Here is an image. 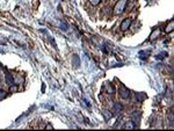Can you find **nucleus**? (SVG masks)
<instances>
[{"instance_id":"nucleus-1","label":"nucleus","mask_w":174,"mask_h":131,"mask_svg":"<svg viewBox=\"0 0 174 131\" xmlns=\"http://www.w3.org/2000/svg\"><path fill=\"white\" fill-rule=\"evenodd\" d=\"M127 4H128V0H119V1L116 2L115 7H114V13H115L116 15L122 14V13L124 12V10H125V7H127Z\"/></svg>"},{"instance_id":"nucleus-2","label":"nucleus","mask_w":174,"mask_h":131,"mask_svg":"<svg viewBox=\"0 0 174 131\" xmlns=\"http://www.w3.org/2000/svg\"><path fill=\"white\" fill-rule=\"evenodd\" d=\"M119 94H120V96L122 99H129L131 95L130 91L125 87V86H123V85L120 86V88H119Z\"/></svg>"},{"instance_id":"nucleus-3","label":"nucleus","mask_w":174,"mask_h":131,"mask_svg":"<svg viewBox=\"0 0 174 131\" xmlns=\"http://www.w3.org/2000/svg\"><path fill=\"white\" fill-rule=\"evenodd\" d=\"M131 22H132V20H131L130 18H128V19H125V20H123L122 21V23H121V30H127V29H129L131 26Z\"/></svg>"},{"instance_id":"nucleus-4","label":"nucleus","mask_w":174,"mask_h":131,"mask_svg":"<svg viewBox=\"0 0 174 131\" xmlns=\"http://www.w3.org/2000/svg\"><path fill=\"white\" fill-rule=\"evenodd\" d=\"M5 80H6V84L11 87V86H13L14 85V82H15V80H14V78H13V76H12L11 73H6L5 74Z\"/></svg>"},{"instance_id":"nucleus-5","label":"nucleus","mask_w":174,"mask_h":131,"mask_svg":"<svg viewBox=\"0 0 174 131\" xmlns=\"http://www.w3.org/2000/svg\"><path fill=\"white\" fill-rule=\"evenodd\" d=\"M103 89H107V92H108L110 95H113V94L115 93V89H114V87L111 86L110 82H106L105 86H103ZM108 93H107V94H108Z\"/></svg>"},{"instance_id":"nucleus-6","label":"nucleus","mask_w":174,"mask_h":131,"mask_svg":"<svg viewBox=\"0 0 174 131\" xmlns=\"http://www.w3.org/2000/svg\"><path fill=\"white\" fill-rule=\"evenodd\" d=\"M161 34V32H160V29L159 28H156L154 29V32H153L152 34H151V36H150V41H154V40H157L158 38V36Z\"/></svg>"},{"instance_id":"nucleus-7","label":"nucleus","mask_w":174,"mask_h":131,"mask_svg":"<svg viewBox=\"0 0 174 131\" xmlns=\"http://www.w3.org/2000/svg\"><path fill=\"white\" fill-rule=\"evenodd\" d=\"M71 62H72V65L74 66V67H78V66L80 65V58H79V56H78V55H73V56H72V59H71Z\"/></svg>"},{"instance_id":"nucleus-8","label":"nucleus","mask_w":174,"mask_h":131,"mask_svg":"<svg viewBox=\"0 0 174 131\" xmlns=\"http://www.w3.org/2000/svg\"><path fill=\"white\" fill-rule=\"evenodd\" d=\"M137 125H136V123L133 122V121H128L124 125H123V128L124 129H135Z\"/></svg>"},{"instance_id":"nucleus-9","label":"nucleus","mask_w":174,"mask_h":131,"mask_svg":"<svg viewBox=\"0 0 174 131\" xmlns=\"http://www.w3.org/2000/svg\"><path fill=\"white\" fill-rule=\"evenodd\" d=\"M102 115H103V118H105L106 121L110 120V118L113 117V113H111L110 110H107V109H105L103 111H102Z\"/></svg>"},{"instance_id":"nucleus-10","label":"nucleus","mask_w":174,"mask_h":131,"mask_svg":"<svg viewBox=\"0 0 174 131\" xmlns=\"http://www.w3.org/2000/svg\"><path fill=\"white\" fill-rule=\"evenodd\" d=\"M141 116H142V113L139 110H137V111H135V113H132V121L136 123V121L137 122H139L141 120Z\"/></svg>"},{"instance_id":"nucleus-11","label":"nucleus","mask_w":174,"mask_h":131,"mask_svg":"<svg viewBox=\"0 0 174 131\" xmlns=\"http://www.w3.org/2000/svg\"><path fill=\"white\" fill-rule=\"evenodd\" d=\"M113 109H114V111H115V113L120 114L121 111L123 110V106H122L121 103H119V102H116V103H114V107H113Z\"/></svg>"},{"instance_id":"nucleus-12","label":"nucleus","mask_w":174,"mask_h":131,"mask_svg":"<svg viewBox=\"0 0 174 131\" xmlns=\"http://www.w3.org/2000/svg\"><path fill=\"white\" fill-rule=\"evenodd\" d=\"M173 27H174V22H173V20H171V21L168 22V24L166 26V28H165V33L166 34L171 33V32L173 30Z\"/></svg>"},{"instance_id":"nucleus-13","label":"nucleus","mask_w":174,"mask_h":131,"mask_svg":"<svg viewBox=\"0 0 174 131\" xmlns=\"http://www.w3.org/2000/svg\"><path fill=\"white\" fill-rule=\"evenodd\" d=\"M145 99H146V94H145V93H136V100H137L138 102L144 101Z\"/></svg>"},{"instance_id":"nucleus-14","label":"nucleus","mask_w":174,"mask_h":131,"mask_svg":"<svg viewBox=\"0 0 174 131\" xmlns=\"http://www.w3.org/2000/svg\"><path fill=\"white\" fill-rule=\"evenodd\" d=\"M166 57H167V52H160L159 55L156 56L157 59H164V58H166Z\"/></svg>"},{"instance_id":"nucleus-15","label":"nucleus","mask_w":174,"mask_h":131,"mask_svg":"<svg viewBox=\"0 0 174 131\" xmlns=\"http://www.w3.org/2000/svg\"><path fill=\"white\" fill-rule=\"evenodd\" d=\"M139 55H141L142 59H144V58H146V57H147V55H150V51H141V52H139Z\"/></svg>"},{"instance_id":"nucleus-16","label":"nucleus","mask_w":174,"mask_h":131,"mask_svg":"<svg viewBox=\"0 0 174 131\" xmlns=\"http://www.w3.org/2000/svg\"><path fill=\"white\" fill-rule=\"evenodd\" d=\"M6 95H7V94H6V92H5V91H1V89H0V101H2L4 99L6 98Z\"/></svg>"},{"instance_id":"nucleus-17","label":"nucleus","mask_w":174,"mask_h":131,"mask_svg":"<svg viewBox=\"0 0 174 131\" xmlns=\"http://www.w3.org/2000/svg\"><path fill=\"white\" fill-rule=\"evenodd\" d=\"M60 27H62V28H60V29H63V30H64V32H66V30H67V29H69V26H67V24H66L65 22H62V24H60Z\"/></svg>"},{"instance_id":"nucleus-18","label":"nucleus","mask_w":174,"mask_h":131,"mask_svg":"<svg viewBox=\"0 0 174 131\" xmlns=\"http://www.w3.org/2000/svg\"><path fill=\"white\" fill-rule=\"evenodd\" d=\"M89 2H91L93 6H97V5H99V4L101 2V0H89Z\"/></svg>"}]
</instances>
